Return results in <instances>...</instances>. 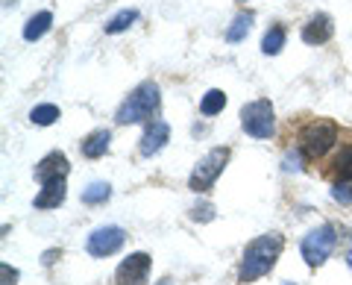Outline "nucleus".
<instances>
[{
  "label": "nucleus",
  "mask_w": 352,
  "mask_h": 285,
  "mask_svg": "<svg viewBox=\"0 0 352 285\" xmlns=\"http://www.w3.org/2000/svg\"><path fill=\"white\" fill-rule=\"evenodd\" d=\"M285 247V238L279 233H267L258 235L252 244L244 250V259H241V271H238V282H256L264 273H270V268L276 265V259Z\"/></svg>",
  "instance_id": "nucleus-1"
},
{
  "label": "nucleus",
  "mask_w": 352,
  "mask_h": 285,
  "mask_svg": "<svg viewBox=\"0 0 352 285\" xmlns=\"http://www.w3.org/2000/svg\"><path fill=\"white\" fill-rule=\"evenodd\" d=\"M68 159H65V153H47L38 165H36V180L38 182H47V180H59V177H68Z\"/></svg>",
  "instance_id": "nucleus-10"
},
{
  "label": "nucleus",
  "mask_w": 352,
  "mask_h": 285,
  "mask_svg": "<svg viewBox=\"0 0 352 285\" xmlns=\"http://www.w3.org/2000/svg\"><path fill=\"white\" fill-rule=\"evenodd\" d=\"M109 145H112V133H109V129H97V133H91L88 138H82L80 147H82V156L100 159V156H106Z\"/></svg>",
  "instance_id": "nucleus-13"
},
{
  "label": "nucleus",
  "mask_w": 352,
  "mask_h": 285,
  "mask_svg": "<svg viewBox=\"0 0 352 285\" xmlns=\"http://www.w3.org/2000/svg\"><path fill=\"white\" fill-rule=\"evenodd\" d=\"M338 171H340V177L344 180H352V147H344L340 150V156H338Z\"/></svg>",
  "instance_id": "nucleus-21"
},
{
  "label": "nucleus",
  "mask_w": 352,
  "mask_h": 285,
  "mask_svg": "<svg viewBox=\"0 0 352 285\" xmlns=\"http://www.w3.org/2000/svg\"><path fill=\"white\" fill-rule=\"evenodd\" d=\"M241 127L252 138H270L276 129V112H273L270 101H252L241 109Z\"/></svg>",
  "instance_id": "nucleus-4"
},
{
  "label": "nucleus",
  "mask_w": 352,
  "mask_h": 285,
  "mask_svg": "<svg viewBox=\"0 0 352 285\" xmlns=\"http://www.w3.org/2000/svg\"><path fill=\"white\" fill-rule=\"evenodd\" d=\"M332 32H335L332 18L320 12V15H314V18L302 27V41H305V45H326V41L332 39Z\"/></svg>",
  "instance_id": "nucleus-12"
},
{
  "label": "nucleus",
  "mask_w": 352,
  "mask_h": 285,
  "mask_svg": "<svg viewBox=\"0 0 352 285\" xmlns=\"http://www.w3.org/2000/svg\"><path fill=\"white\" fill-rule=\"evenodd\" d=\"M53 259H56V250H50V253H44V265H53Z\"/></svg>",
  "instance_id": "nucleus-26"
},
{
  "label": "nucleus",
  "mask_w": 352,
  "mask_h": 285,
  "mask_svg": "<svg viewBox=\"0 0 352 285\" xmlns=\"http://www.w3.org/2000/svg\"><path fill=\"white\" fill-rule=\"evenodd\" d=\"M162 106V94H159V85L147 80L141 83L138 89H132L129 97L118 109V124H141V120H150L153 115L159 112Z\"/></svg>",
  "instance_id": "nucleus-2"
},
{
  "label": "nucleus",
  "mask_w": 352,
  "mask_h": 285,
  "mask_svg": "<svg viewBox=\"0 0 352 285\" xmlns=\"http://www.w3.org/2000/svg\"><path fill=\"white\" fill-rule=\"evenodd\" d=\"M126 241V233L120 226H97L91 235H88V253L94 259H106L115 256Z\"/></svg>",
  "instance_id": "nucleus-7"
},
{
  "label": "nucleus",
  "mask_w": 352,
  "mask_h": 285,
  "mask_svg": "<svg viewBox=\"0 0 352 285\" xmlns=\"http://www.w3.org/2000/svg\"><path fill=\"white\" fill-rule=\"evenodd\" d=\"M138 21V9H120L118 15H112L103 24V30L109 32V36H118V32H124V30H129L132 24Z\"/></svg>",
  "instance_id": "nucleus-15"
},
{
  "label": "nucleus",
  "mask_w": 352,
  "mask_h": 285,
  "mask_svg": "<svg viewBox=\"0 0 352 285\" xmlns=\"http://www.w3.org/2000/svg\"><path fill=\"white\" fill-rule=\"evenodd\" d=\"M112 197V185L109 182H91L88 189L82 191V203L88 206H97V203H106Z\"/></svg>",
  "instance_id": "nucleus-20"
},
{
  "label": "nucleus",
  "mask_w": 352,
  "mask_h": 285,
  "mask_svg": "<svg viewBox=\"0 0 352 285\" xmlns=\"http://www.w3.org/2000/svg\"><path fill=\"white\" fill-rule=\"evenodd\" d=\"M335 241H338V235H335V226H332V224H323V226L311 229V233L302 238V247H300V250H302V259H305L311 268L323 265V262L332 256Z\"/></svg>",
  "instance_id": "nucleus-6"
},
{
  "label": "nucleus",
  "mask_w": 352,
  "mask_h": 285,
  "mask_svg": "<svg viewBox=\"0 0 352 285\" xmlns=\"http://www.w3.org/2000/svg\"><path fill=\"white\" fill-rule=\"evenodd\" d=\"M335 141H338V127L329 124V120H314V124H308L302 129L300 147L305 156L317 159V156H326V153L335 147Z\"/></svg>",
  "instance_id": "nucleus-5"
},
{
  "label": "nucleus",
  "mask_w": 352,
  "mask_h": 285,
  "mask_svg": "<svg viewBox=\"0 0 352 285\" xmlns=\"http://www.w3.org/2000/svg\"><path fill=\"white\" fill-rule=\"evenodd\" d=\"M300 153H288V156H285V171H300L302 165H300Z\"/></svg>",
  "instance_id": "nucleus-25"
},
{
  "label": "nucleus",
  "mask_w": 352,
  "mask_h": 285,
  "mask_svg": "<svg viewBox=\"0 0 352 285\" xmlns=\"http://www.w3.org/2000/svg\"><path fill=\"white\" fill-rule=\"evenodd\" d=\"M30 120L32 124H38V127H50V124H56L59 120V106H53V103H41L36 106L30 112Z\"/></svg>",
  "instance_id": "nucleus-19"
},
{
  "label": "nucleus",
  "mask_w": 352,
  "mask_h": 285,
  "mask_svg": "<svg viewBox=\"0 0 352 285\" xmlns=\"http://www.w3.org/2000/svg\"><path fill=\"white\" fill-rule=\"evenodd\" d=\"M332 197H335V200L338 203H344V206H349L352 203V182H335L332 185Z\"/></svg>",
  "instance_id": "nucleus-22"
},
{
  "label": "nucleus",
  "mask_w": 352,
  "mask_h": 285,
  "mask_svg": "<svg viewBox=\"0 0 352 285\" xmlns=\"http://www.w3.org/2000/svg\"><path fill=\"white\" fill-rule=\"evenodd\" d=\"M285 27H270L267 32H264V39H261V53L264 56H276V53H282V48H285Z\"/></svg>",
  "instance_id": "nucleus-16"
},
{
  "label": "nucleus",
  "mask_w": 352,
  "mask_h": 285,
  "mask_svg": "<svg viewBox=\"0 0 352 285\" xmlns=\"http://www.w3.org/2000/svg\"><path fill=\"white\" fill-rule=\"evenodd\" d=\"M68 197V189H65V177L59 180H47L41 182V191L36 197V209H59Z\"/></svg>",
  "instance_id": "nucleus-11"
},
{
  "label": "nucleus",
  "mask_w": 352,
  "mask_h": 285,
  "mask_svg": "<svg viewBox=\"0 0 352 285\" xmlns=\"http://www.w3.org/2000/svg\"><path fill=\"white\" fill-rule=\"evenodd\" d=\"M226 162H229V147H212V150H208L206 156L194 165V171H191V180H188L191 191L203 194V191L212 189L214 180L220 177V173H223Z\"/></svg>",
  "instance_id": "nucleus-3"
},
{
  "label": "nucleus",
  "mask_w": 352,
  "mask_h": 285,
  "mask_svg": "<svg viewBox=\"0 0 352 285\" xmlns=\"http://www.w3.org/2000/svg\"><path fill=\"white\" fill-rule=\"evenodd\" d=\"M53 27V15L50 12H36L27 24H24V41H38L50 32Z\"/></svg>",
  "instance_id": "nucleus-14"
},
{
  "label": "nucleus",
  "mask_w": 352,
  "mask_h": 285,
  "mask_svg": "<svg viewBox=\"0 0 352 285\" xmlns=\"http://www.w3.org/2000/svg\"><path fill=\"white\" fill-rule=\"evenodd\" d=\"M223 106H226V94L220 92V89H212V92H206V94H203L200 112L212 118V115H217V112H223Z\"/></svg>",
  "instance_id": "nucleus-17"
},
{
  "label": "nucleus",
  "mask_w": 352,
  "mask_h": 285,
  "mask_svg": "<svg viewBox=\"0 0 352 285\" xmlns=\"http://www.w3.org/2000/svg\"><path fill=\"white\" fill-rule=\"evenodd\" d=\"M0 273H3V285H15L18 282V271L9 265H0Z\"/></svg>",
  "instance_id": "nucleus-24"
},
{
  "label": "nucleus",
  "mask_w": 352,
  "mask_h": 285,
  "mask_svg": "<svg viewBox=\"0 0 352 285\" xmlns=\"http://www.w3.org/2000/svg\"><path fill=\"white\" fill-rule=\"evenodd\" d=\"M168 141H170V127L164 124V120H150L144 136H141L138 150H141V156L150 159V156H156V153H162Z\"/></svg>",
  "instance_id": "nucleus-9"
},
{
  "label": "nucleus",
  "mask_w": 352,
  "mask_h": 285,
  "mask_svg": "<svg viewBox=\"0 0 352 285\" xmlns=\"http://www.w3.org/2000/svg\"><path fill=\"white\" fill-rule=\"evenodd\" d=\"M191 218H194V221H212V218H214V206H208V203L194 206V209H191Z\"/></svg>",
  "instance_id": "nucleus-23"
},
{
  "label": "nucleus",
  "mask_w": 352,
  "mask_h": 285,
  "mask_svg": "<svg viewBox=\"0 0 352 285\" xmlns=\"http://www.w3.org/2000/svg\"><path fill=\"white\" fill-rule=\"evenodd\" d=\"M346 265L352 268V250H349V256H346Z\"/></svg>",
  "instance_id": "nucleus-27"
},
{
  "label": "nucleus",
  "mask_w": 352,
  "mask_h": 285,
  "mask_svg": "<svg viewBox=\"0 0 352 285\" xmlns=\"http://www.w3.org/2000/svg\"><path fill=\"white\" fill-rule=\"evenodd\" d=\"M150 277V256L147 253H129L115 271L118 285H144Z\"/></svg>",
  "instance_id": "nucleus-8"
},
{
  "label": "nucleus",
  "mask_w": 352,
  "mask_h": 285,
  "mask_svg": "<svg viewBox=\"0 0 352 285\" xmlns=\"http://www.w3.org/2000/svg\"><path fill=\"white\" fill-rule=\"evenodd\" d=\"M250 27H252V15L250 12H241L232 24H229V30H226V41H244L247 39V32H250Z\"/></svg>",
  "instance_id": "nucleus-18"
}]
</instances>
